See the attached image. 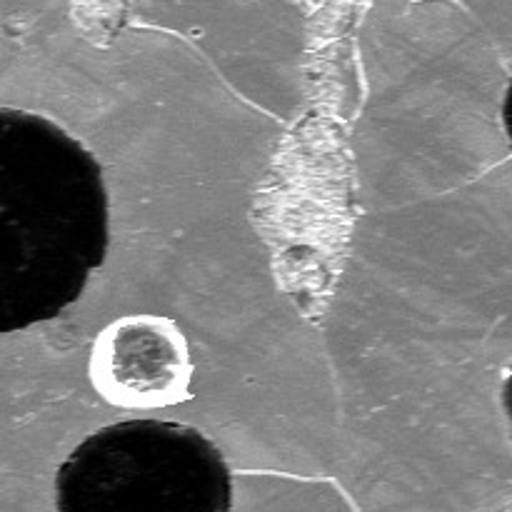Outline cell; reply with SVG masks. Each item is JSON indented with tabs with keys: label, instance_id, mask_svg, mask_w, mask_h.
Listing matches in <instances>:
<instances>
[{
	"label": "cell",
	"instance_id": "6da1fadb",
	"mask_svg": "<svg viewBox=\"0 0 512 512\" xmlns=\"http://www.w3.org/2000/svg\"><path fill=\"white\" fill-rule=\"evenodd\" d=\"M108 245L98 158L50 118L0 108V333L60 318Z\"/></svg>",
	"mask_w": 512,
	"mask_h": 512
},
{
	"label": "cell",
	"instance_id": "7a4b0ae2",
	"mask_svg": "<svg viewBox=\"0 0 512 512\" xmlns=\"http://www.w3.org/2000/svg\"><path fill=\"white\" fill-rule=\"evenodd\" d=\"M233 473L198 428L135 418L80 440L55 470L58 512H230Z\"/></svg>",
	"mask_w": 512,
	"mask_h": 512
},
{
	"label": "cell",
	"instance_id": "3957f363",
	"mask_svg": "<svg viewBox=\"0 0 512 512\" xmlns=\"http://www.w3.org/2000/svg\"><path fill=\"white\" fill-rule=\"evenodd\" d=\"M88 370L95 393L115 408L155 410L193 400L188 340L165 315H125L105 325Z\"/></svg>",
	"mask_w": 512,
	"mask_h": 512
},
{
	"label": "cell",
	"instance_id": "277c9868",
	"mask_svg": "<svg viewBox=\"0 0 512 512\" xmlns=\"http://www.w3.org/2000/svg\"><path fill=\"white\" fill-rule=\"evenodd\" d=\"M503 128L505 135H508V143L512 148V78L508 90H505V100H503Z\"/></svg>",
	"mask_w": 512,
	"mask_h": 512
},
{
	"label": "cell",
	"instance_id": "5b68a950",
	"mask_svg": "<svg viewBox=\"0 0 512 512\" xmlns=\"http://www.w3.org/2000/svg\"><path fill=\"white\" fill-rule=\"evenodd\" d=\"M503 408H505V415H508V423L512 428V365L508 370V378H505V383H503Z\"/></svg>",
	"mask_w": 512,
	"mask_h": 512
}]
</instances>
